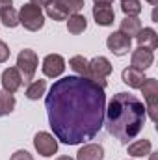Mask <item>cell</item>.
<instances>
[{
	"label": "cell",
	"instance_id": "9a60e30c",
	"mask_svg": "<svg viewBox=\"0 0 158 160\" xmlns=\"http://www.w3.org/2000/svg\"><path fill=\"white\" fill-rule=\"evenodd\" d=\"M136 39H138V47H145V48H151V50H155L158 47V36L153 28H141L138 32Z\"/></svg>",
	"mask_w": 158,
	"mask_h": 160
},
{
	"label": "cell",
	"instance_id": "30bf717a",
	"mask_svg": "<svg viewBox=\"0 0 158 160\" xmlns=\"http://www.w3.org/2000/svg\"><path fill=\"white\" fill-rule=\"evenodd\" d=\"M155 62V54L151 48H145V47H138L134 52H132V58H130V67L134 69H140V71H145L153 65Z\"/></svg>",
	"mask_w": 158,
	"mask_h": 160
},
{
	"label": "cell",
	"instance_id": "83f0119b",
	"mask_svg": "<svg viewBox=\"0 0 158 160\" xmlns=\"http://www.w3.org/2000/svg\"><path fill=\"white\" fill-rule=\"evenodd\" d=\"M50 2H52V0H30V4H34V6H37V8H41V6L47 8Z\"/></svg>",
	"mask_w": 158,
	"mask_h": 160
},
{
	"label": "cell",
	"instance_id": "277c9868",
	"mask_svg": "<svg viewBox=\"0 0 158 160\" xmlns=\"http://www.w3.org/2000/svg\"><path fill=\"white\" fill-rule=\"evenodd\" d=\"M19 24H22L30 32L41 30L45 24V15H43L41 8L34 6V4H24L19 11Z\"/></svg>",
	"mask_w": 158,
	"mask_h": 160
},
{
	"label": "cell",
	"instance_id": "8fae6325",
	"mask_svg": "<svg viewBox=\"0 0 158 160\" xmlns=\"http://www.w3.org/2000/svg\"><path fill=\"white\" fill-rule=\"evenodd\" d=\"M21 86H22V77H21V73H19L17 67L4 69V73H2V88H4V91L15 93Z\"/></svg>",
	"mask_w": 158,
	"mask_h": 160
},
{
	"label": "cell",
	"instance_id": "6da1fadb",
	"mask_svg": "<svg viewBox=\"0 0 158 160\" xmlns=\"http://www.w3.org/2000/svg\"><path fill=\"white\" fill-rule=\"evenodd\" d=\"M48 125L56 140L78 145L93 140L104 125L106 93L93 80L73 75L56 80L45 99Z\"/></svg>",
	"mask_w": 158,
	"mask_h": 160
},
{
	"label": "cell",
	"instance_id": "484cf974",
	"mask_svg": "<svg viewBox=\"0 0 158 160\" xmlns=\"http://www.w3.org/2000/svg\"><path fill=\"white\" fill-rule=\"evenodd\" d=\"M9 54H11V50H9V47L4 43V41H0V63H4V62H7V58H9Z\"/></svg>",
	"mask_w": 158,
	"mask_h": 160
},
{
	"label": "cell",
	"instance_id": "7402d4cb",
	"mask_svg": "<svg viewBox=\"0 0 158 160\" xmlns=\"http://www.w3.org/2000/svg\"><path fill=\"white\" fill-rule=\"evenodd\" d=\"M0 21L6 28H15L19 24V13L13 8H4L0 13Z\"/></svg>",
	"mask_w": 158,
	"mask_h": 160
},
{
	"label": "cell",
	"instance_id": "cb8c5ba5",
	"mask_svg": "<svg viewBox=\"0 0 158 160\" xmlns=\"http://www.w3.org/2000/svg\"><path fill=\"white\" fill-rule=\"evenodd\" d=\"M121 9L125 17H138L141 13V2L140 0H121Z\"/></svg>",
	"mask_w": 158,
	"mask_h": 160
},
{
	"label": "cell",
	"instance_id": "603a6c76",
	"mask_svg": "<svg viewBox=\"0 0 158 160\" xmlns=\"http://www.w3.org/2000/svg\"><path fill=\"white\" fill-rule=\"evenodd\" d=\"M69 67L78 75V77H84L87 78V60L84 56H73L69 60Z\"/></svg>",
	"mask_w": 158,
	"mask_h": 160
},
{
	"label": "cell",
	"instance_id": "5bb4252c",
	"mask_svg": "<svg viewBox=\"0 0 158 160\" xmlns=\"http://www.w3.org/2000/svg\"><path fill=\"white\" fill-rule=\"evenodd\" d=\"M121 78H123V82H125L126 86H130V88H134V89H140L141 84L145 82V75H143V71H140V69L126 67V69L123 71Z\"/></svg>",
	"mask_w": 158,
	"mask_h": 160
},
{
	"label": "cell",
	"instance_id": "f546056e",
	"mask_svg": "<svg viewBox=\"0 0 158 160\" xmlns=\"http://www.w3.org/2000/svg\"><path fill=\"white\" fill-rule=\"evenodd\" d=\"M95 4H112L114 0H93Z\"/></svg>",
	"mask_w": 158,
	"mask_h": 160
},
{
	"label": "cell",
	"instance_id": "7a4b0ae2",
	"mask_svg": "<svg viewBox=\"0 0 158 160\" xmlns=\"http://www.w3.org/2000/svg\"><path fill=\"white\" fill-rule=\"evenodd\" d=\"M147 121L145 104L132 93L119 91L114 99L108 102V108L104 110V125L108 132L117 138L121 143H128L134 140Z\"/></svg>",
	"mask_w": 158,
	"mask_h": 160
},
{
	"label": "cell",
	"instance_id": "ba28073f",
	"mask_svg": "<svg viewBox=\"0 0 158 160\" xmlns=\"http://www.w3.org/2000/svg\"><path fill=\"white\" fill-rule=\"evenodd\" d=\"M130 45H132V39L126 38L125 34H121L119 30L117 32H114V34H110L108 39H106V47H108V50L114 52L116 56H125V54H128Z\"/></svg>",
	"mask_w": 158,
	"mask_h": 160
},
{
	"label": "cell",
	"instance_id": "9c48e42d",
	"mask_svg": "<svg viewBox=\"0 0 158 160\" xmlns=\"http://www.w3.org/2000/svg\"><path fill=\"white\" fill-rule=\"evenodd\" d=\"M65 71V60L60 54H48L43 60V73L48 78H58Z\"/></svg>",
	"mask_w": 158,
	"mask_h": 160
},
{
	"label": "cell",
	"instance_id": "4fadbf2b",
	"mask_svg": "<svg viewBox=\"0 0 158 160\" xmlns=\"http://www.w3.org/2000/svg\"><path fill=\"white\" fill-rule=\"evenodd\" d=\"M104 158V149L99 143H87L80 147L77 153V160H102Z\"/></svg>",
	"mask_w": 158,
	"mask_h": 160
},
{
	"label": "cell",
	"instance_id": "f1b7e54d",
	"mask_svg": "<svg viewBox=\"0 0 158 160\" xmlns=\"http://www.w3.org/2000/svg\"><path fill=\"white\" fill-rule=\"evenodd\" d=\"M13 6V0H0V9L4 8H11Z\"/></svg>",
	"mask_w": 158,
	"mask_h": 160
},
{
	"label": "cell",
	"instance_id": "4dcf8cb0",
	"mask_svg": "<svg viewBox=\"0 0 158 160\" xmlns=\"http://www.w3.org/2000/svg\"><path fill=\"white\" fill-rule=\"evenodd\" d=\"M56 160H73V158H71V157H58Z\"/></svg>",
	"mask_w": 158,
	"mask_h": 160
},
{
	"label": "cell",
	"instance_id": "3957f363",
	"mask_svg": "<svg viewBox=\"0 0 158 160\" xmlns=\"http://www.w3.org/2000/svg\"><path fill=\"white\" fill-rule=\"evenodd\" d=\"M112 71H114V67H112L110 60L104 56H97L87 62V78L102 88H106V84H108L106 78L112 75Z\"/></svg>",
	"mask_w": 158,
	"mask_h": 160
},
{
	"label": "cell",
	"instance_id": "5b68a950",
	"mask_svg": "<svg viewBox=\"0 0 158 160\" xmlns=\"http://www.w3.org/2000/svg\"><path fill=\"white\" fill-rule=\"evenodd\" d=\"M37 63H39V60H37V54L34 50L24 48V50L19 52V56H17V69H19V73L22 77V82L34 80V75L37 71Z\"/></svg>",
	"mask_w": 158,
	"mask_h": 160
},
{
	"label": "cell",
	"instance_id": "ffe728a7",
	"mask_svg": "<svg viewBox=\"0 0 158 160\" xmlns=\"http://www.w3.org/2000/svg\"><path fill=\"white\" fill-rule=\"evenodd\" d=\"M45 89H47V80H34L26 88V97L30 101H37L39 97L45 95Z\"/></svg>",
	"mask_w": 158,
	"mask_h": 160
},
{
	"label": "cell",
	"instance_id": "8992f818",
	"mask_svg": "<svg viewBox=\"0 0 158 160\" xmlns=\"http://www.w3.org/2000/svg\"><path fill=\"white\" fill-rule=\"evenodd\" d=\"M141 95L147 101V114L153 121H156V108H158V80L155 78H145V82L141 84Z\"/></svg>",
	"mask_w": 158,
	"mask_h": 160
},
{
	"label": "cell",
	"instance_id": "44dd1931",
	"mask_svg": "<svg viewBox=\"0 0 158 160\" xmlns=\"http://www.w3.org/2000/svg\"><path fill=\"white\" fill-rule=\"evenodd\" d=\"M15 108V97L13 93H7L4 89H0V118L11 114Z\"/></svg>",
	"mask_w": 158,
	"mask_h": 160
},
{
	"label": "cell",
	"instance_id": "4316f807",
	"mask_svg": "<svg viewBox=\"0 0 158 160\" xmlns=\"http://www.w3.org/2000/svg\"><path fill=\"white\" fill-rule=\"evenodd\" d=\"M9 160H34V157H32L28 151H15Z\"/></svg>",
	"mask_w": 158,
	"mask_h": 160
},
{
	"label": "cell",
	"instance_id": "7c38bea8",
	"mask_svg": "<svg viewBox=\"0 0 158 160\" xmlns=\"http://www.w3.org/2000/svg\"><path fill=\"white\" fill-rule=\"evenodd\" d=\"M93 17H95V22L99 26H110V24H114L116 13L110 8V4H95L93 6Z\"/></svg>",
	"mask_w": 158,
	"mask_h": 160
},
{
	"label": "cell",
	"instance_id": "d4e9b609",
	"mask_svg": "<svg viewBox=\"0 0 158 160\" xmlns=\"http://www.w3.org/2000/svg\"><path fill=\"white\" fill-rule=\"evenodd\" d=\"M60 2L67 8L69 13H78L80 9L84 8V0H60Z\"/></svg>",
	"mask_w": 158,
	"mask_h": 160
},
{
	"label": "cell",
	"instance_id": "e0dca14e",
	"mask_svg": "<svg viewBox=\"0 0 158 160\" xmlns=\"http://www.w3.org/2000/svg\"><path fill=\"white\" fill-rule=\"evenodd\" d=\"M86 28H87V19H86L84 15L73 13V15L69 17V21H67V30H69V34L78 36V34H82Z\"/></svg>",
	"mask_w": 158,
	"mask_h": 160
},
{
	"label": "cell",
	"instance_id": "1f68e13d",
	"mask_svg": "<svg viewBox=\"0 0 158 160\" xmlns=\"http://www.w3.org/2000/svg\"><path fill=\"white\" fill-rule=\"evenodd\" d=\"M147 2H149V4H153V6H156V4H158V0H147Z\"/></svg>",
	"mask_w": 158,
	"mask_h": 160
},
{
	"label": "cell",
	"instance_id": "d6a6232c",
	"mask_svg": "<svg viewBox=\"0 0 158 160\" xmlns=\"http://www.w3.org/2000/svg\"><path fill=\"white\" fill-rule=\"evenodd\" d=\"M151 160H156V155H151Z\"/></svg>",
	"mask_w": 158,
	"mask_h": 160
},
{
	"label": "cell",
	"instance_id": "2e32d148",
	"mask_svg": "<svg viewBox=\"0 0 158 160\" xmlns=\"http://www.w3.org/2000/svg\"><path fill=\"white\" fill-rule=\"evenodd\" d=\"M140 30H141V22H140L138 17H125V19L121 21V28H119V32L125 34L126 38H130V39L136 38Z\"/></svg>",
	"mask_w": 158,
	"mask_h": 160
},
{
	"label": "cell",
	"instance_id": "52a82bcc",
	"mask_svg": "<svg viewBox=\"0 0 158 160\" xmlns=\"http://www.w3.org/2000/svg\"><path fill=\"white\" fill-rule=\"evenodd\" d=\"M34 147L41 157H52L58 151V140L48 132H37L34 136Z\"/></svg>",
	"mask_w": 158,
	"mask_h": 160
},
{
	"label": "cell",
	"instance_id": "d6986e66",
	"mask_svg": "<svg viewBox=\"0 0 158 160\" xmlns=\"http://www.w3.org/2000/svg\"><path fill=\"white\" fill-rule=\"evenodd\" d=\"M151 147L153 145H151L149 140H145V138L143 140H136L134 143L128 145V155L136 157V158L138 157H147V155H151Z\"/></svg>",
	"mask_w": 158,
	"mask_h": 160
},
{
	"label": "cell",
	"instance_id": "ac0fdd59",
	"mask_svg": "<svg viewBox=\"0 0 158 160\" xmlns=\"http://www.w3.org/2000/svg\"><path fill=\"white\" fill-rule=\"evenodd\" d=\"M47 15L54 21H65L69 17V11L67 8L60 2V0H52L48 6H47Z\"/></svg>",
	"mask_w": 158,
	"mask_h": 160
}]
</instances>
